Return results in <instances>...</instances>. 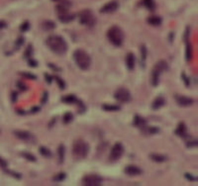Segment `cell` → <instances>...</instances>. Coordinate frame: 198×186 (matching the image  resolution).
Listing matches in <instances>:
<instances>
[{"instance_id": "43", "label": "cell", "mask_w": 198, "mask_h": 186, "mask_svg": "<svg viewBox=\"0 0 198 186\" xmlns=\"http://www.w3.org/2000/svg\"><path fill=\"white\" fill-rule=\"evenodd\" d=\"M184 176H185L186 179H188V180H190V181H194V180H196V179H197L196 176L191 175L190 173H185V174H184Z\"/></svg>"}, {"instance_id": "18", "label": "cell", "mask_w": 198, "mask_h": 186, "mask_svg": "<svg viewBox=\"0 0 198 186\" xmlns=\"http://www.w3.org/2000/svg\"><path fill=\"white\" fill-rule=\"evenodd\" d=\"M59 21L63 22V23H70V22H72L75 19V15L72 14V13H70V12L59 13Z\"/></svg>"}, {"instance_id": "44", "label": "cell", "mask_w": 198, "mask_h": 186, "mask_svg": "<svg viewBox=\"0 0 198 186\" xmlns=\"http://www.w3.org/2000/svg\"><path fill=\"white\" fill-rule=\"evenodd\" d=\"M186 145H187L188 147H194L197 145V141H190V142H187L186 143Z\"/></svg>"}, {"instance_id": "6", "label": "cell", "mask_w": 198, "mask_h": 186, "mask_svg": "<svg viewBox=\"0 0 198 186\" xmlns=\"http://www.w3.org/2000/svg\"><path fill=\"white\" fill-rule=\"evenodd\" d=\"M79 22L82 25L91 28L96 23V18L93 15L92 11L89 9H85L79 13Z\"/></svg>"}, {"instance_id": "30", "label": "cell", "mask_w": 198, "mask_h": 186, "mask_svg": "<svg viewBox=\"0 0 198 186\" xmlns=\"http://www.w3.org/2000/svg\"><path fill=\"white\" fill-rule=\"evenodd\" d=\"M140 51H141V60H142V66H144V62L147 59V53H148V51H147V48L145 45H141L140 47Z\"/></svg>"}, {"instance_id": "2", "label": "cell", "mask_w": 198, "mask_h": 186, "mask_svg": "<svg viewBox=\"0 0 198 186\" xmlns=\"http://www.w3.org/2000/svg\"><path fill=\"white\" fill-rule=\"evenodd\" d=\"M88 152H89V145L83 140H76L73 143L72 145V154L73 158L77 160H83L87 156Z\"/></svg>"}, {"instance_id": "34", "label": "cell", "mask_w": 198, "mask_h": 186, "mask_svg": "<svg viewBox=\"0 0 198 186\" xmlns=\"http://www.w3.org/2000/svg\"><path fill=\"white\" fill-rule=\"evenodd\" d=\"M33 51H34V50H33V47H32V45H31V44H29L28 48L26 49L25 53H24V57H25V59H30V57H31V55H33Z\"/></svg>"}, {"instance_id": "42", "label": "cell", "mask_w": 198, "mask_h": 186, "mask_svg": "<svg viewBox=\"0 0 198 186\" xmlns=\"http://www.w3.org/2000/svg\"><path fill=\"white\" fill-rule=\"evenodd\" d=\"M45 79H46V81L48 82L49 84L50 83H52V81H53V76L51 75V74H49V73H45Z\"/></svg>"}, {"instance_id": "9", "label": "cell", "mask_w": 198, "mask_h": 186, "mask_svg": "<svg viewBox=\"0 0 198 186\" xmlns=\"http://www.w3.org/2000/svg\"><path fill=\"white\" fill-rule=\"evenodd\" d=\"M124 154V145L121 143H116L113 145L112 149L109 154V160L110 161H116L123 156Z\"/></svg>"}, {"instance_id": "27", "label": "cell", "mask_w": 198, "mask_h": 186, "mask_svg": "<svg viewBox=\"0 0 198 186\" xmlns=\"http://www.w3.org/2000/svg\"><path fill=\"white\" fill-rule=\"evenodd\" d=\"M39 152L42 154V156H45V158H50L53 156V152H51V149L47 147H40Z\"/></svg>"}, {"instance_id": "32", "label": "cell", "mask_w": 198, "mask_h": 186, "mask_svg": "<svg viewBox=\"0 0 198 186\" xmlns=\"http://www.w3.org/2000/svg\"><path fill=\"white\" fill-rule=\"evenodd\" d=\"M143 4L151 11H153L155 8V4L153 0H143Z\"/></svg>"}, {"instance_id": "11", "label": "cell", "mask_w": 198, "mask_h": 186, "mask_svg": "<svg viewBox=\"0 0 198 186\" xmlns=\"http://www.w3.org/2000/svg\"><path fill=\"white\" fill-rule=\"evenodd\" d=\"M119 7V3L116 0H112V1L106 3L101 9H100V12L103 13V14H109V13H113L117 10Z\"/></svg>"}, {"instance_id": "48", "label": "cell", "mask_w": 198, "mask_h": 186, "mask_svg": "<svg viewBox=\"0 0 198 186\" xmlns=\"http://www.w3.org/2000/svg\"><path fill=\"white\" fill-rule=\"evenodd\" d=\"M47 100H48V92H47V91H44L43 98H42V103L45 104V103L47 102Z\"/></svg>"}, {"instance_id": "40", "label": "cell", "mask_w": 198, "mask_h": 186, "mask_svg": "<svg viewBox=\"0 0 198 186\" xmlns=\"http://www.w3.org/2000/svg\"><path fill=\"white\" fill-rule=\"evenodd\" d=\"M28 64H29V66H32V68H36L38 66V62L35 60H32V59H28Z\"/></svg>"}, {"instance_id": "21", "label": "cell", "mask_w": 198, "mask_h": 186, "mask_svg": "<svg viewBox=\"0 0 198 186\" xmlns=\"http://www.w3.org/2000/svg\"><path fill=\"white\" fill-rule=\"evenodd\" d=\"M147 124H148V122H147L146 119L141 117L140 115H135L134 120H133V125H134L135 127H138L141 129L142 127L146 126Z\"/></svg>"}, {"instance_id": "1", "label": "cell", "mask_w": 198, "mask_h": 186, "mask_svg": "<svg viewBox=\"0 0 198 186\" xmlns=\"http://www.w3.org/2000/svg\"><path fill=\"white\" fill-rule=\"evenodd\" d=\"M46 45L52 51L57 55H64L68 51V43L61 36L52 35L46 40Z\"/></svg>"}, {"instance_id": "28", "label": "cell", "mask_w": 198, "mask_h": 186, "mask_svg": "<svg viewBox=\"0 0 198 186\" xmlns=\"http://www.w3.org/2000/svg\"><path fill=\"white\" fill-rule=\"evenodd\" d=\"M102 109L104 111H109V112H114V111H119L121 107L118 105H113V104H103L102 105Z\"/></svg>"}, {"instance_id": "39", "label": "cell", "mask_w": 198, "mask_h": 186, "mask_svg": "<svg viewBox=\"0 0 198 186\" xmlns=\"http://www.w3.org/2000/svg\"><path fill=\"white\" fill-rule=\"evenodd\" d=\"M17 86L20 89V91H25L27 89V85L23 83V82H17Z\"/></svg>"}, {"instance_id": "51", "label": "cell", "mask_w": 198, "mask_h": 186, "mask_svg": "<svg viewBox=\"0 0 198 186\" xmlns=\"http://www.w3.org/2000/svg\"><path fill=\"white\" fill-rule=\"evenodd\" d=\"M55 118H53V120L51 121V122H50V124H49V128H52V127H54V125H55Z\"/></svg>"}, {"instance_id": "10", "label": "cell", "mask_w": 198, "mask_h": 186, "mask_svg": "<svg viewBox=\"0 0 198 186\" xmlns=\"http://www.w3.org/2000/svg\"><path fill=\"white\" fill-rule=\"evenodd\" d=\"M102 183V178L97 174H86L82 178V184L85 186H98Z\"/></svg>"}, {"instance_id": "49", "label": "cell", "mask_w": 198, "mask_h": 186, "mask_svg": "<svg viewBox=\"0 0 198 186\" xmlns=\"http://www.w3.org/2000/svg\"><path fill=\"white\" fill-rule=\"evenodd\" d=\"M7 27V24L5 23V22H3V21H0V30L1 29H4V28H6Z\"/></svg>"}, {"instance_id": "3", "label": "cell", "mask_w": 198, "mask_h": 186, "mask_svg": "<svg viewBox=\"0 0 198 186\" xmlns=\"http://www.w3.org/2000/svg\"><path fill=\"white\" fill-rule=\"evenodd\" d=\"M73 59H74L76 66L80 69H82V70H86V69L89 68L91 64V57L85 51L81 50V49L74 51Z\"/></svg>"}, {"instance_id": "33", "label": "cell", "mask_w": 198, "mask_h": 186, "mask_svg": "<svg viewBox=\"0 0 198 186\" xmlns=\"http://www.w3.org/2000/svg\"><path fill=\"white\" fill-rule=\"evenodd\" d=\"M66 177V174L64 172H59V173L55 174L54 176V181L55 182H59V181H64Z\"/></svg>"}, {"instance_id": "26", "label": "cell", "mask_w": 198, "mask_h": 186, "mask_svg": "<svg viewBox=\"0 0 198 186\" xmlns=\"http://www.w3.org/2000/svg\"><path fill=\"white\" fill-rule=\"evenodd\" d=\"M193 57V48L192 45L188 41L186 42V49H185V59L187 62H190Z\"/></svg>"}, {"instance_id": "22", "label": "cell", "mask_w": 198, "mask_h": 186, "mask_svg": "<svg viewBox=\"0 0 198 186\" xmlns=\"http://www.w3.org/2000/svg\"><path fill=\"white\" fill-rule=\"evenodd\" d=\"M148 23L152 26H159L162 23V19L159 16H157V15H152L148 18Z\"/></svg>"}, {"instance_id": "14", "label": "cell", "mask_w": 198, "mask_h": 186, "mask_svg": "<svg viewBox=\"0 0 198 186\" xmlns=\"http://www.w3.org/2000/svg\"><path fill=\"white\" fill-rule=\"evenodd\" d=\"M175 135L179 136L180 138L182 139H186L187 138V127H186L185 123L180 122L178 125H177L176 129H175Z\"/></svg>"}, {"instance_id": "16", "label": "cell", "mask_w": 198, "mask_h": 186, "mask_svg": "<svg viewBox=\"0 0 198 186\" xmlns=\"http://www.w3.org/2000/svg\"><path fill=\"white\" fill-rule=\"evenodd\" d=\"M70 7H72V3L70 1H64V0H61L59 2V4H57L55 6V9H57V11L59 13H66V12H68Z\"/></svg>"}, {"instance_id": "38", "label": "cell", "mask_w": 198, "mask_h": 186, "mask_svg": "<svg viewBox=\"0 0 198 186\" xmlns=\"http://www.w3.org/2000/svg\"><path fill=\"white\" fill-rule=\"evenodd\" d=\"M29 29H30V23H29L28 21H24L23 23L21 24V26H20L21 32H27Z\"/></svg>"}, {"instance_id": "15", "label": "cell", "mask_w": 198, "mask_h": 186, "mask_svg": "<svg viewBox=\"0 0 198 186\" xmlns=\"http://www.w3.org/2000/svg\"><path fill=\"white\" fill-rule=\"evenodd\" d=\"M164 105H166V99H164V96H157L152 103V109L153 110H159V108H162Z\"/></svg>"}, {"instance_id": "7", "label": "cell", "mask_w": 198, "mask_h": 186, "mask_svg": "<svg viewBox=\"0 0 198 186\" xmlns=\"http://www.w3.org/2000/svg\"><path fill=\"white\" fill-rule=\"evenodd\" d=\"M14 136L16 138L20 139V140L24 141L26 143H30V144H35L37 142L36 141V137L33 135L31 132L29 131H24V130H16V131L13 132Z\"/></svg>"}, {"instance_id": "23", "label": "cell", "mask_w": 198, "mask_h": 186, "mask_svg": "<svg viewBox=\"0 0 198 186\" xmlns=\"http://www.w3.org/2000/svg\"><path fill=\"white\" fill-rule=\"evenodd\" d=\"M41 27L45 31H51V30H54L55 28V23L51 21V20H45V21L42 22Z\"/></svg>"}, {"instance_id": "25", "label": "cell", "mask_w": 198, "mask_h": 186, "mask_svg": "<svg viewBox=\"0 0 198 186\" xmlns=\"http://www.w3.org/2000/svg\"><path fill=\"white\" fill-rule=\"evenodd\" d=\"M61 100H63L64 103H68V104H76L78 98L75 95H73V94H70V95L64 96V97L61 98Z\"/></svg>"}, {"instance_id": "8", "label": "cell", "mask_w": 198, "mask_h": 186, "mask_svg": "<svg viewBox=\"0 0 198 186\" xmlns=\"http://www.w3.org/2000/svg\"><path fill=\"white\" fill-rule=\"evenodd\" d=\"M114 97L117 101L119 102H123V103H128L129 101H131V93L125 87H120L118 88L114 93Z\"/></svg>"}, {"instance_id": "35", "label": "cell", "mask_w": 198, "mask_h": 186, "mask_svg": "<svg viewBox=\"0 0 198 186\" xmlns=\"http://www.w3.org/2000/svg\"><path fill=\"white\" fill-rule=\"evenodd\" d=\"M24 42H25V39H24V37L20 36L18 39L15 41V50H19V49L21 48L22 46H23Z\"/></svg>"}, {"instance_id": "29", "label": "cell", "mask_w": 198, "mask_h": 186, "mask_svg": "<svg viewBox=\"0 0 198 186\" xmlns=\"http://www.w3.org/2000/svg\"><path fill=\"white\" fill-rule=\"evenodd\" d=\"M21 156H23L24 158H26L27 160H29V161H32V162H36V161H37L36 156H35L33 154H31V152H21Z\"/></svg>"}, {"instance_id": "19", "label": "cell", "mask_w": 198, "mask_h": 186, "mask_svg": "<svg viewBox=\"0 0 198 186\" xmlns=\"http://www.w3.org/2000/svg\"><path fill=\"white\" fill-rule=\"evenodd\" d=\"M142 133L145 134V135H155V134H157L159 132V129L157 127H153V126H146L142 127Z\"/></svg>"}, {"instance_id": "46", "label": "cell", "mask_w": 198, "mask_h": 186, "mask_svg": "<svg viewBox=\"0 0 198 186\" xmlns=\"http://www.w3.org/2000/svg\"><path fill=\"white\" fill-rule=\"evenodd\" d=\"M17 97H18V93L16 91H12V94H11V98H12V101L13 102H16L17 101Z\"/></svg>"}, {"instance_id": "47", "label": "cell", "mask_w": 198, "mask_h": 186, "mask_svg": "<svg viewBox=\"0 0 198 186\" xmlns=\"http://www.w3.org/2000/svg\"><path fill=\"white\" fill-rule=\"evenodd\" d=\"M0 166L2 167V168H6L7 167V162H6V160H4L3 158H0Z\"/></svg>"}, {"instance_id": "52", "label": "cell", "mask_w": 198, "mask_h": 186, "mask_svg": "<svg viewBox=\"0 0 198 186\" xmlns=\"http://www.w3.org/2000/svg\"><path fill=\"white\" fill-rule=\"evenodd\" d=\"M53 1H61V0H53Z\"/></svg>"}, {"instance_id": "20", "label": "cell", "mask_w": 198, "mask_h": 186, "mask_svg": "<svg viewBox=\"0 0 198 186\" xmlns=\"http://www.w3.org/2000/svg\"><path fill=\"white\" fill-rule=\"evenodd\" d=\"M150 158L153 161L157 162V163H162V162H164V161L168 160V156H166V154H151Z\"/></svg>"}, {"instance_id": "4", "label": "cell", "mask_w": 198, "mask_h": 186, "mask_svg": "<svg viewBox=\"0 0 198 186\" xmlns=\"http://www.w3.org/2000/svg\"><path fill=\"white\" fill-rule=\"evenodd\" d=\"M107 38L112 45L120 47L124 42V33L120 27L112 26L107 32Z\"/></svg>"}, {"instance_id": "12", "label": "cell", "mask_w": 198, "mask_h": 186, "mask_svg": "<svg viewBox=\"0 0 198 186\" xmlns=\"http://www.w3.org/2000/svg\"><path fill=\"white\" fill-rule=\"evenodd\" d=\"M175 101L178 105H180L181 107H187L190 106L194 103V99L190 97H187V96H183V95H174Z\"/></svg>"}, {"instance_id": "5", "label": "cell", "mask_w": 198, "mask_h": 186, "mask_svg": "<svg viewBox=\"0 0 198 186\" xmlns=\"http://www.w3.org/2000/svg\"><path fill=\"white\" fill-rule=\"evenodd\" d=\"M168 69V64H166V60H159L155 64L152 71V76H151V82L153 86H157L159 82V76L162 72H164Z\"/></svg>"}, {"instance_id": "41", "label": "cell", "mask_w": 198, "mask_h": 186, "mask_svg": "<svg viewBox=\"0 0 198 186\" xmlns=\"http://www.w3.org/2000/svg\"><path fill=\"white\" fill-rule=\"evenodd\" d=\"M181 76H182V79H183V81H184V83H185L186 86H189V78L187 77V75H185V73L182 72Z\"/></svg>"}, {"instance_id": "17", "label": "cell", "mask_w": 198, "mask_h": 186, "mask_svg": "<svg viewBox=\"0 0 198 186\" xmlns=\"http://www.w3.org/2000/svg\"><path fill=\"white\" fill-rule=\"evenodd\" d=\"M135 64H136V57L135 55L133 53H129L126 55V66L127 68L129 70H133L135 68Z\"/></svg>"}, {"instance_id": "13", "label": "cell", "mask_w": 198, "mask_h": 186, "mask_svg": "<svg viewBox=\"0 0 198 186\" xmlns=\"http://www.w3.org/2000/svg\"><path fill=\"white\" fill-rule=\"evenodd\" d=\"M124 171H125V173L127 175H130V176L140 175V174H142V172H143L140 167L136 166V165H133V164L127 165L125 167V169H124Z\"/></svg>"}, {"instance_id": "36", "label": "cell", "mask_w": 198, "mask_h": 186, "mask_svg": "<svg viewBox=\"0 0 198 186\" xmlns=\"http://www.w3.org/2000/svg\"><path fill=\"white\" fill-rule=\"evenodd\" d=\"M55 81L57 82V85H59V87L61 89H64L66 88V81H64V80H63L61 79V77H59V76H55Z\"/></svg>"}, {"instance_id": "45", "label": "cell", "mask_w": 198, "mask_h": 186, "mask_svg": "<svg viewBox=\"0 0 198 186\" xmlns=\"http://www.w3.org/2000/svg\"><path fill=\"white\" fill-rule=\"evenodd\" d=\"M48 66H49V68H51L53 70H55V71H61V68H59V66H55L54 64H48Z\"/></svg>"}, {"instance_id": "24", "label": "cell", "mask_w": 198, "mask_h": 186, "mask_svg": "<svg viewBox=\"0 0 198 186\" xmlns=\"http://www.w3.org/2000/svg\"><path fill=\"white\" fill-rule=\"evenodd\" d=\"M64 154H66V147H64V145L61 144L57 147V156H59V162L61 164L64 160Z\"/></svg>"}, {"instance_id": "37", "label": "cell", "mask_w": 198, "mask_h": 186, "mask_svg": "<svg viewBox=\"0 0 198 186\" xmlns=\"http://www.w3.org/2000/svg\"><path fill=\"white\" fill-rule=\"evenodd\" d=\"M20 74L22 76H24L25 78H28V79H37V76L34 74V73L31 72H27V71H23V72H20Z\"/></svg>"}, {"instance_id": "50", "label": "cell", "mask_w": 198, "mask_h": 186, "mask_svg": "<svg viewBox=\"0 0 198 186\" xmlns=\"http://www.w3.org/2000/svg\"><path fill=\"white\" fill-rule=\"evenodd\" d=\"M40 111V108L39 107H33L32 110H31V113H37V112Z\"/></svg>"}, {"instance_id": "31", "label": "cell", "mask_w": 198, "mask_h": 186, "mask_svg": "<svg viewBox=\"0 0 198 186\" xmlns=\"http://www.w3.org/2000/svg\"><path fill=\"white\" fill-rule=\"evenodd\" d=\"M72 120H73V114L72 112H66V113H64V115L63 117V122L64 124H70Z\"/></svg>"}]
</instances>
